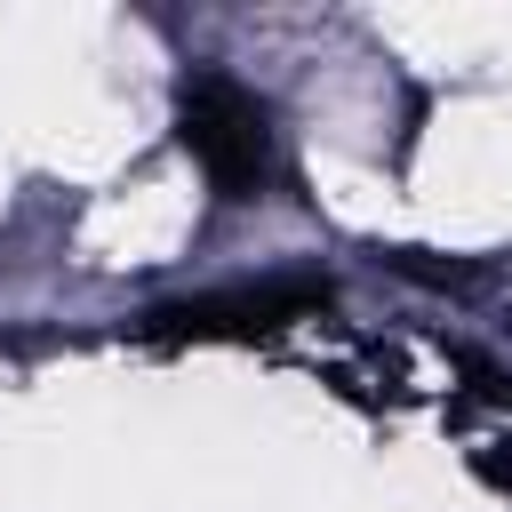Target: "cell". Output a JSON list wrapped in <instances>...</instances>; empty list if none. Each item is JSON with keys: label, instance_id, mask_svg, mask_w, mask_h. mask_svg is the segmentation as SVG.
<instances>
[{"label": "cell", "instance_id": "6da1fadb", "mask_svg": "<svg viewBox=\"0 0 512 512\" xmlns=\"http://www.w3.org/2000/svg\"><path fill=\"white\" fill-rule=\"evenodd\" d=\"M176 136L200 160V176L216 184V200H256L272 184V112L232 72H216V64L184 72V88H176Z\"/></svg>", "mask_w": 512, "mask_h": 512}, {"label": "cell", "instance_id": "7a4b0ae2", "mask_svg": "<svg viewBox=\"0 0 512 512\" xmlns=\"http://www.w3.org/2000/svg\"><path fill=\"white\" fill-rule=\"evenodd\" d=\"M328 288L320 280H256V288H216V296H184V304H160L152 328L160 336H272L304 312H320Z\"/></svg>", "mask_w": 512, "mask_h": 512}]
</instances>
